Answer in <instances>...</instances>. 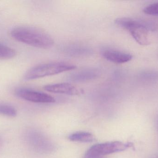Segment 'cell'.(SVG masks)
Listing matches in <instances>:
<instances>
[{
    "instance_id": "cell-1",
    "label": "cell",
    "mask_w": 158,
    "mask_h": 158,
    "mask_svg": "<svg viewBox=\"0 0 158 158\" xmlns=\"http://www.w3.org/2000/svg\"><path fill=\"white\" fill-rule=\"evenodd\" d=\"M11 35L18 41L37 48L48 49L54 43L53 39L48 33L33 27L15 28L11 31Z\"/></svg>"
},
{
    "instance_id": "cell-2",
    "label": "cell",
    "mask_w": 158,
    "mask_h": 158,
    "mask_svg": "<svg viewBox=\"0 0 158 158\" xmlns=\"http://www.w3.org/2000/svg\"><path fill=\"white\" fill-rule=\"evenodd\" d=\"M116 25L130 32L139 44L147 45L150 43L149 26L144 22L129 18H119L115 20Z\"/></svg>"
},
{
    "instance_id": "cell-3",
    "label": "cell",
    "mask_w": 158,
    "mask_h": 158,
    "mask_svg": "<svg viewBox=\"0 0 158 158\" xmlns=\"http://www.w3.org/2000/svg\"><path fill=\"white\" fill-rule=\"evenodd\" d=\"M76 68V66L67 62H54L45 63L30 69L25 74L24 79L26 80H31L73 70Z\"/></svg>"
},
{
    "instance_id": "cell-4",
    "label": "cell",
    "mask_w": 158,
    "mask_h": 158,
    "mask_svg": "<svg viewBox=\"0 0 158 158\" xmlns=\"http://www.w3.org/2000/svg\"><path fill=\"white\" fill-rule=\"evenodd\" d=\"M133 147L132 143H124L120 142H113L97 144L89 148L85 153V158H100L103 156L125 151Z\"/></svg>"
},
{
    "instance_id": "cell-5",
    "label": "cell",
    "mask_w": 158,
    "mask_h": 158,
    "mask_svg": "<svg viewBox=\"0 0 158 158\" xmlns=\"http://www.w3.org/2000/svg\"><path fill=\"white\" fill-rule=\"evenodd\" d=\"M18 97L26 101L36 103H53L56 100L50 95L26 88H20L15 91Z\"/></svg>"
},
{
    "instance_id": "cell-6",
    "label": "cell",
    "mask_w": 158,
    "mask_h": 158,
    "mask_svg": "<svg viewBox=\"0 0 158 158\" xmlns=\"http://www.w3.org/2000/svg\"><path fill=\"white\" fill-rule=\"evenodd\" d=\"M47 92L54 93L62 94L68 95H79L82 91L69 83H59L45 85L44 87Z\"/></svg>"
},
{
    "instance_id": "cell-7",
    "label": "cell",
    "mask_w": 158,
    "mask_h": 158,
    "mask_svg": "<svg viewBox=\"0 0 158 158\" xmlns=\"http://www.w3.org/2000/svg\"><path fill=\"white\" fill-rule=\"evenodd\" d=\"M101 55L108 61L117 64L127 63L131 60L133 58L130 54L111 49H104L101 52Z\"/></svg>"
},
{
    "instance_id": "cell-8",
    "label": "cell",
    "mask_w": 158,
    "mask_h": 158,
    "mask_svg": "<svg viewBox=\"0 0 158 158\" xmlns=\"http://www.w3.org/2000/svg\"><path fill=\"white\" fill-rule=\"evenodd\" d=\"M99 72L97 70L89 69L81 70L72 75L70 79L75 81L87 80L98 77Z\"/></svg>"
},
{
    "instance_id": "cell-9",
    "label": "cell",
    "mask_w": 158,
    "mask_h": 158,
    "mask_svg": "<svg viewBox=\"0 0 158 158\" xmlns=\"http://www.w3.org/2000/svg\"><path fill=\"white\" fill-rule=\"evenodd\" d=\"M70 141L81 143H91L94 141L93 135L85 132H79L71 135L69 137Z\"/></svg>"
},
{
    "instance_id": "cell-10",
    "label": "cell",
    "mask_w": 158,
    "mask_h": 158,
    "mask_svg": "<svg viewBox=\"0 0 158 158\" xmlns=\"http://www.w3.org/2000/svg\"><path fill=\"white\" fill-rule=\"evenodd\" d=\"M16 52L14 49L0 44V58L9 59L15 56Z\"/></svg>"
},
{
    "instance_id": "cell-11",
    "label": "cell",
    "mask_w": 158,
    "mask_h": 158,
    "mask_svg": "<svg viewBox=\"0 0 158 158\" xmlns=\"http://www.w3.org/2000/svg\"><path fill=\"white\" fill-rule=\"evenodd\" d=\"M0 115L9 117H15L17 111L12 106L5 104H0Z\"/></svg>"
},
{
    "instance_id": "cell-12",
    "label": "cell",
    "mask_w": 158,
    "mask_h": 158,
    "mask_svg": "<svg viewBox=\"0 0 158 158\" xmlns=\"http://www.w3.org/2000/svg\"><path fill=\"white\" fill-rule=\"evenodd\" d=\"M143 12L147 15L158 16V2L146 6L143 9Z\"/></svg>"
},
{
    "instance_id": "cell-13",
    "label": "cell",
    "mask_w": 158,
    "mask_h": 158,
    "mask_svg": "<svg viewBox=\"0 0 158 158\" xmlns=\"http://www.w3.org/2000/svg\"><path fill=\"white\" fill-rule=\"evenodd\" d=\"M2 139L0 136V148L2 147Z\"/></svg>"
}]
</instances>
